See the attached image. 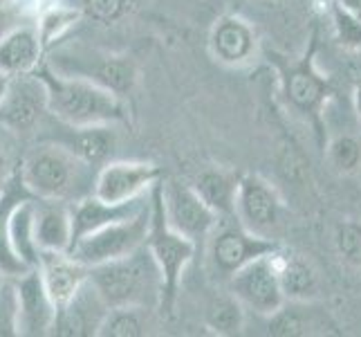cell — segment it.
Wrapping results in <instances>:
<instances>
[{"label": "cell", "instance_id": "cell-1", "mask_svg": "<svg viewBox=\"0 0 361 337\" xmlns=\"http://www.w3.org/2000/svg\"><path fill=\"white\" fill-rule=\"evenodd\" d=\"M18 176L25 189L39 201H61L72 205L94 194L97 171L70 148L47 142L32 146L23 155Z\"/></svg>", "mask_w": 361, "mask_h": 337}, {"label": "cell", "instance_id": "cell-2", "mask_svg": "<svg viewBox=\"0 0 361 337\" xmlns=\"http://www.w3.org/2000/svg\"><path fill=\"white\" fill-rule=\"evenodd\" d=\"M47 90V112L68 126H113L126 119L121 97L94 81L66 77L49 66L36 70Z\"/></svg>", "mask_w": 361, "mask_h": 337}, {"label": "cell", "instance_id": "cell-3", "mask_svg": "<svg viewBox=\"0 0 361 337\" xmlns=\"http://www.w3.org/2000/svg\"><path fill=\"white\" fill-rule=\"evenodd\" d=\"M317 47H319V34L314 30L301 57L290 61L283 54L269 52V64H274V68L279 72L283 102L312 124L319 146L326 148L323 110H326L328 99L334 95V88L332 81L317 68Z\"/></svg>", "mask_w": 361, "mask_h": 337}, {"label": "cell", "instance_id": "cell-4", "mask_svg": "<svg viewBox=\"0 0 361 337\" xmlns=\"http://www.w3.org/2000/svg\"><path fill=\"white\" fill-rule=\"evenodd\" d=\"M90 281L99 290L108 308L142 306L159 308L161 272L148 245L133 254L90 268Z\"/></svg>", "mask_w": 361, "mask_h": 337}, {"label": "cell", "instance_id": "cell-5", "mask_svg": "<svg viewBox=\"0 0 361 337\" xmlns=\"http://www.w3.org/2000/svg\"><path fill=\"white\" fill-rule=\"evenodd\" d=\"M146 245L151 249L155 264L161 272V315L173 317V310L178 304L180 283L184 270L189 268L197 252V243L186 239L176 227H171L164 209V194H161V182L151 189V230H148Z\"/></svg>", "mask_w": 361, "mask_h": 337}, {"label": "cell", "instance_id": "cell-6", "mask_svg": "<svg viewBox=\"0 0 361 337\" xmlns=\"http://www.w3.org/2000/svg\"><path fill=\"white\" fill-rule=\"evenodd\" d=\"M49 68L66 77H81L94 81L119 97L133 93L137 83V66L126 54H110L90 47H61L54 52Z\"/></svg>", "mask_w": 361, "mask_h": 337}, {"label": "cell", "instance_id": "cell-7", "mask_svg": "<svg viewBox=\"0 0 361 337\" xmlns=\"http://www.w3.org/2000/svg\"><path fill=\"white\" fill-rule=\"evenodd\" d=\"M233 218H222L220 225L209 236V264L214 274L220 279H229L233 272H238L252 261L279 252L281 245L271 236L256 234L247 230L245 225L231 223Z\"/></svg>", "mask_w": 361, "mask_h": 337}, {"label": "cell", "instance_id": "cell-8", "mask_svg": "<svg viewBox=\"0 0 361 337\" xmlns=\"http://www.w3.org/2000/svg\"><path fill=\"white\" fill-rule=\"evenodd\" d=\"M148 230H151V205L130 218L110 223L106 227L83 236L70 249V254L88 268L102 266L108 264V261L128 256L135 249L144 247L148 239Z\"/></svg>", "mask_w": 361, "mask_h": 337}, {"label": "cell", "instance_id": "cell-9", "mask_svg": "<svg viewBox=\"0 0 361 337\" xmlns=\"http://www.w3.org/2000/svg\"><path fill=\"white\" fill-rule=\"evenodd\" d=\"M227 290L238 299V302L254 310L260 317H269L288 302L281 279H279V268L274 254H265L252 264H247L238 272H233L227 279Z\"/></svg>", "mask_w": 361, "mask_h": 337}, {"label": "cell", "instance_id": "cell-10", "mask_svg": "<svg viewBox=\"0 0 361 337\" xmlns=\"http://www.w3.org/2000/svg\"><path fill=\"white\" fill-rule=\"evenodd\" d=\"M161 194H164V209L171 227L195 243L209 241L222 218L204 203L195 187L178 180H169L164 184L161 180Z\"/></svg>", "mask_w": 361, "mask_h": 337}, {"label": "cell", "instance_id": "cell-11", "mask_svg": "<svg viewBox=\"0 0 361 337\" xmlns=\"http://www.w3.org/2000/svg\"><path fill=\"white\" fill-rule=\"evenodd\" d=\"M161 180H164V171H161V167L153 165V162H106L97 171L94 196L106 203H126L148 194Z\"/></svg>", "mask_w": 361, "mask_h": 337}, {"label": "cell", "instance_id": "cell-12", "mask_svg": "<svg viewBox=\"0 0 361 337\" xmlns=\"http://www.w3.org/2000/svg\"><path fill=\"white\" fill-rule=\"evenodd\" d=\"M281 196L276 189L256 173H245L238 180L235 194V220H240L247 230L269 236L281 220Z\"/></svg>", "mask_w": 361, "mask_h": 337}, {"label": "cell", "instance_id": "cell-13", "mask_svg": "<svg viewBox=\"0 0 361 337\" xmlns=\"http://www.w3.org/2000/svg\"><path fill=\"white\" fill-rule=\"evenodd\" d=\"M47 110V90L39 74H20L11 79L9 93L0 104V124L16 133L30 131Z\"/></svg>", "mask_w": 361, "mask_h": 337}, {"label": "cell", "instance_id": "cell-14", "mask_svg": "<svg viewBox=\"0 0 361 337\" xmlns=\"http://www.w3.org/2000/svg\"><path fill=\"white\" fill-rule=\"evenodd\" d=\"M209 49L218 64L240 68L256 57L258 39L252 23L238 14L220 16L209 34Z\"/></svg>", "mask_w": 361, "mask_h": 337}, {"label": "cell", "instance_id": "cell-15", "mask_svg": "<svg viewBox=\"0 0 361 337\" xmlns=\"http://www.w3.org/2000/svg\"><path fill=\"white\" fill-rule=\"evenodd\" d=\"M108 304L88 279L81 290L74 295L66 306L56 310L52 335L59 337H97L102 321L108 315Z\"/></svg>", "mask_w": 361, "mask_h": 337}, {"label": "cell", "instance_id": "cell-16", "mask_svg": "<svg viewBox=\"0 0 361 337\" xmlns=\"http://www.w3.org/2000/svg\"><path fill=\"white\" fill-rule=\"evenodd\" d=\"M148 205H151V191L140 198H133V201H126V203H106L102 198H97L94 194L81 198L77 203H72V245H70V249L77 245L83 236L102 230L110 223H117V220L140 214V211L146 209Z\"/></svg>", "mask_w": 361, "mask_h": 337}, {"label": "cell", "instance_id": "cell-17", "mask_svg": "<svg viewBox=\"0 0 361 337\" xmlns=\"http://www.w3.org/2000/svg\"><path fill=\"white\" fill-rule=\"evenodd\" d=\"M18 281L20 299V335H52L56 319V304L49 297L39 268H32Z\"/></svg>", "mask_w": 361, "mask_h": 337}, {"label": "cell", "instance_id": "cell-18", "mask_svg": "<svg viewBox=\"0 0 361 337\" xmlns=\"http://www.w3.org/2000/svg\"><path fill=\"white\" fill-rule=\"evenodd\" d=\"M267 333L276 337H305V335H334L339 333L337 321L326 308L312 302H292L288 299L276 313L267 317Z\"/></svg>", "mask_w": 361, "mask_h": 337}, {"label": "cell", "instance_id": "cell-19", "mask_svg": "<svg viewBox=\"0 0 361 337\" xmlns=\"http://www.w3.org/2000/svg\"><path fill=\"white\" fill-rule=\"evenodd\" d=\"M39 272L56 308L66 306L90 279V268L74 259L70 252H41Z\"/></svg>", "mask_w": 361, "mask_h": 337}, {"label": "cell", "instance_id": "cell-20", "mask_svg": "<svg viewBox=\"0 0 361 337\" xmlns=\"http://www.w3.org/2000/svg\"><path fill=\"white\" fill-rule=\"evenodd\" d=\"M34 236L41 252H68L72 245V205L36 198Z\"/></svg>", "mask_w": 361, "mask_h": 337}, {"label": "cell", "instance_id": "cell-21", "mask_svg": "<svg viewBox=\"0 0 361 337\" xmlns=\"http://www.w3.org/2000/svg\"><path fill=\"white\" fill-rule=\"evenodd\" d=\"M43 45L36 28H14L0 36V72L9 77L32 74L41 68Z\"/></svg>", "mask_w": 361, "mask_h": 337}, {"label": "cell", "instance_id": "cell-22", "mask_svg": "<svg viewBox=\"0 0 361 337\" xmlns=\"http://www.w3.org/2000/svg\"><path fill=\"white\" fill-rule=\"evenodd\" d=\"M279 279L285 297L292 302H312L319 295V274L314 266L301 254H285L283 247L274 252Z\"/></svg>", "mask_w": 361, "mask_h": 337}, {"label": "cell", "instance_id": "cell-23", "mask_svg": "<svg viewBox=\"0 0 361 337\" xmlns=\"http://www.w3.org/2000/svg\"><path fill=\"white\" fill-rule=\"evenodd\" d=\"M66 135L61 137L56 144L70 148V151L81 158L83 162L97 167L110 158V153L115 151V131L113 126H68Z\"/></svg>", "mask_w": 361, "mask_h": 337}, {"label": "cell", "instance_id": "cell-24", "mask_svg": "<svg viewBox=\"0 0 361 337\" xmlns=\"http://www.w3.org/2000/svg\"><path fill=\"white\" fill-rule=\"evenodd\" d=\"M27 196H32V194L25 189V184H23L18 173H16V178L9 180L3 187V191H0V272L9 274V277H20V274L32 270L18 259V254L14 252V247H11V239H9L11 214H14L16 205L20 201H25Z\"/></svg>", "mask_w": 361, "mask_h": 337}, {"label": "cell", "instance_id": "cell-25", "mask_svg": "<svg viewBox=\"0 0 361 337\" xmlns=\"http://www.w3.org/2000/svg\"><path fill=\"white\" fill-rule=\"evenodd\" d=\"M238 180L233 173L222 169H207L195 178L193 187L204 198V203L216 211L220 218H235V194Z\"/></svg>", "mask_w": 361, "mask_h": 337}, {"label": "cell", "instance_id": "cell-26", "mask_svg": "<svg viewBox=\"0 0 361 337\" xmlns=\"http://www.w3.org/2000/svg\"><path fill=\"white\" fill-rule=\"evenodd\" d=\"M34 214H36V198L27 196L25 201L16 205L9 220L11 247H14V252L27 268H39V259H41V247L34 236Z\"/></svg>", "mask_w": 361, "mask_h": 337}, {"label": "cell", "instance_id": "cell-27", "mask_svg": "<svg viewBox=\"0 0 361 337\" xmlns=\"http://www.w3.org/2000/svg\"><path fill=\"white\" fill-rule=\"evenodd\" d=\"M204 326L216 335H238L245 326V306L231 292L211 299L204 310Z\"/></svg>", "mask_w": 361, "mask_h": 337}, {"label": "cell", "instance_id": "cell-28", "mask_svg": "<svg viewBox=\"0 0 361 337\" xmlns=\"http://www.w3.org/2000/svg\"><path fill=\"white\" fill-rule=\"evenodd\" d=\"M81 9L70 7L63 3H52L47 5L41 16L39 23H36V32H39V39L43 49H49L56 41H61L63 36L74 28V23L79 20Z\"/></svg>", "mask_w": 361, "mask_h": 337}, {"label": "cell", "instance_id": "cell-29", "mask_svg": "<svg viewBox=\"0 0 361 337\" xmlns=\"http://www.w3.org/2000/svg\"><path fill=\"white\" fill-rule=\"evenodd\" d=\"M148 308L142 306H121L110 308L102 321L97 337H140L148 326Z\"/></svg>", "mask_w": 361, "mask_h": 337}, {"label": "cell", "instance_id": "cell-30", "mask_svg": "<svg viewBox=\"0 0 361 337\" xmlns=\"http://www.w3.org/2000/svg\"><path fill=\"white\" fill-rule=\"evenodd\" d=\"M20 335V299L16 277L0 272V337Z\"/></svg>", "mask_w": 361, "mask_h": 337}, {"label": "cell", "instance_id": "cell-31", "mask_svg": "<svg viewBox=\"0 0 361 337\" xmlns=\"http://www.w3.org/2000/svg\"><path fill=\"white\" fill-rule=\"evenodd\" d=\"M328 160L332 169L341 173V176H350V173L361 169V140L350 133H343L332 137L326 146Z\"/></svg>", "mask_w": 361, "mask_h": 337}, {"label": "cell", "instance_id": "cell-32", "mask_svg": "<svg viewBox=\"0 0 361 337\" xmlns=\"http://www.w3.org/2000/svg\"><path fill=\"white\" fill-rule=\"evenodd\" d=\"M328 14L332 18V28L337 41L353 52H361V20L353 16L350 11L343 9L337 0L328 3Z\"/></svg>", "mask_w": 361, "mask_h": 337}, {"label": "cell", "instance_id": "cell-33", "mask_svg": "<svg viewBox=\"0 0 361 337\" xmlns=\"http://www.w3.org/2000/svg\"><path fill=\"white\" fill-rule=\"evenodd\" d=\"M137 7H140V0H83L85 14L104 25L130 16Z\"/></svg>", "mask_w": 361, "mask_h": 337}, {"label": "cell", "instance_id": "cell-34", "mask_svg": "<svg viewBox=\"0 0 361 337\" xmlns=\"http://www.w3.org/2000/svg\"><path fill=\"white\" fill-rule=\"evenodd\" d=\"M23 155L18 153L16 131L0 124V187H5L9 180L16 178L20 169Z\"/></svg>", "mask_w": 361, "mask_h": 337}, {"label": "cell", "instance_id": "cell-35", "mask_svg": "<svg viewBox=\"0 0 361 337\" xmlns=\"http://www.w3.org/2000/svg\"><path fill=\"white\" fill-rule=\"evenodd\" d=\"M334 245L345 264L361 268V223L343 220L334 234Z\"/></svg>", "mask_w": 361, "mask_h": 337}, {"label": "cell", "instance_id": "cell-36", "mask_svg": "<svg viewBox=\"0 0 361 337\" xmlns=\"http://www.w3.org/2000/svg\"><path fill=\"white\" fill-rule=\"evenodd\" d=\"M337 3H339L343 9L350 11L353 16H357V18L361 20V0H337Z\"/></svg>", "mask_w": 361, "mask_h": 337}, {"label": "cell", "instance_id": "cell-37", "mask_svg": "<svg viewBox=\"0 0 361 337\" xmlns=\"http://www.w3.org/2000/svg\"><path fill=\"white\" fill-rule=\"evenodd\" d=\"M11 79H14V77H9V74L0 72V104H3V99H5V97H7V93H9Z\"/></svg>", "mask_w": 361, "mask_h": 337}, {"label": "cell", "instance_id": "cell-38", "mask_svg": "<svg viewBox=\"0 0 361 337\" xmlns=\"http://www.w3.org/2000/svg\"><path fill=\"white\" fill-rule=\"evenodd\" d=\"M353 102H355V110H357V115L361 117V79L355 83V90H353Z\"/></svg>", "mask_w": 361, "mask_h": 337}, {"label": "cell", "instance_id": "cell-39", "mask_svg": "<svg viewBox=\"0 0 361 337\" xmlns=\"http://www.w3.org/2000/svg\"><path fill=\"white\" fill-rule=\"evenodd\" d=\"M32 3H34V5H43V9H45L47 5H52L54 0H32ZM43 9H41V11H43Z\"/></svg>", "mask_w": 361, "mask_h": 337}, {"label": "cell", "instance_id": "cell-40", "mask_svg": "<svg viewBox=\"0 0 361 337\" xmlns=\"http://www.w3.org/2000/svg\"><path fill=\"white\" fill-rule=\"evenodd\" d=\"M0 191H3V187H0Z\"/></svg>", "mask_w": 361, "mask_h": 337}]
</instances>
